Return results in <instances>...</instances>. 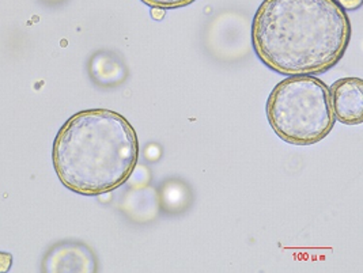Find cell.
<instances>
[{
	"instance_id": "obj_1",
	"label": "cell",
	"mask_w": 363,
	"mask_h": 273,
	"mask_svg": "<svg viewBox=\"0 0 363 273\" xmlns=\"http://www.w3.org/2000/svg\"><path fill=\"white\" fill-rule=\"evenodd\" d=\"M350 40V16L336 0H264L252 22L256 56L286 77L327 72Z\"/></svg>"
},
{
	"instance_id": "obj_2",
	"label": "cell",
	"mask_w": 363,
	"mask_h": 273,
	"mask_svg": "<svg viewBox=\"0 0 363 273\" xmlns=\"http://www.w3.org/2000/svg\"><path fill=\"white\" fill-rule=\"evenodd\" d=\"M139 140L130 121L108 109L74 114L56 135L52 161L67 189L83 196L115 191L133 176Z\"/></svg>"
},
{
	"instance_id": "obj_3",
	"label": "cell",
	"mask_w": 363,
	"mask_h": 273,
	"mask_svg": "<svg viewBox=\"0 0 363 273\" xmlns=\"http://www.w3.org/2000/svg\"><path fill=\"white\" fill-rule=\"evenodd\" d=\"M267 118L283 142L294 145L320 143L335 127L330 87L315 77H289L267 99Z\"/></svg>"
},
{
	"instance_id": "obj_4",
	"label": "cell",
	"mask_w": 363,
	"mask_h": 273,
	"mask_svg": "<svg viewBox=\"0 0 363 273\" xmlns=\"http://www.w3.org/2000/svg\"><path fill=\"white\" fill-rule=\"evenodd\" d=\"M44 272L93 273L97 271V260L82 243L62 242L50 249L44 258Z\"/></svg>"
},
{
	"instance_id": "obj_5",
	"label": "cell",
	"mask_w": 363,
	"mask_h": 273,
	"mask_svg": "<svg viewBox=\"0 0 363 273\" xmlns=\"http://www.w3.org/2000/svg\"><path fill=\"white\" fill-rule=\"evenodd\" d=\"M330 104L335 117L346 126L363 123L362 78H343L330 87Z\"/></svg>"
},
{
	"instance_id": "obj_6",
	"label": "cell",
	"mask_w": 363,
	"mask_h": 273,
	"mask_svg": "<svg viewBox=\"0 0 363 273\" xmlns=\"http://www.w3.org/2000/svg\"><path fill=\"white\" fill-rule=\"evenodd\" d=\"M142 1L152 9L173 10V9H182L188 4H192L196 0H142Z\"/></svg>"
},
{
	"instance_id": "obj_7",
	"label": "cell",
	"mask_w": 363,
	"mask_h": 273,
	"mask_svg": "<svg viewBox=\"0 0 363 273\" xmlns=\"http://www.w3.org/2000/svg\"><path fill=\"white\" fill-rule=\"evenodd\" d=\"M13 264V256L10 253L0 252V273L9 272Z\"/></svg>"
},
{
	"instance_id": "obj_8",
	"label": "cell",
	"mask_w": 363,
	"mask_h": 273,
	"mask_svg": "<svg viewBox=\"0 0 363 273\" xmlns=\"http://www.w3.org/2000/svg\"><path fill=\"white\" fill-rule=\"evenodd\" d=\"M343 10L354 11L362 6V0H336Z\"/></svg>"
}]
</instances>
